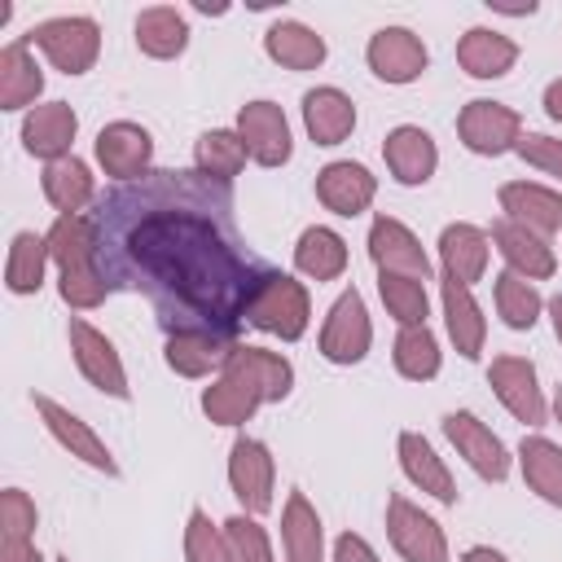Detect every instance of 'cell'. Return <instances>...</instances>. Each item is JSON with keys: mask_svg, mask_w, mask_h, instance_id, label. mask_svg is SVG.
I'll return each mask as SVG.
<instances>
[{"mask_svg": "<svg viewBox=\"0 0 562 562\" xmlns=\"http://www.w3.org/2000/svg\"><path fill=\"white\" fill-rule=\"evenodd\" d=\"M48 237V259L57 268V294L75 312H92L105 303L110 285L97 268V241H92V220L88 215H57Z\"/></svg>", "mask_w": 562, "mask_h": 562, "instance_id": "2", "label": "cell"}, {"mask_svg": "<svg viewBox=\"0 0 562 562\" xmlns=\"http://www.w3.org/2000/svg\"><path fill=\"white\" fill-rule=\"evenodd\" d=\"M553 417H558V422H562V382H558V386H553Z\"/></svg>", "mask_w": 562, "mask_h": 562, "instance_id": "51", "label": "cell"}, {"mask_svg": "<svg viewBox=\"0 0 562 562\" xmlns=\"http://www.w3.org/2000/svg\"><path fill=\"white\" fill-rule=\"evenodd\" d=\"M31 48H40L48 57L53 70L61 75H88L101 57V26L88 13H61V18H44L31 26Z\"/></svg>", "mask_w": 562, "mask_h": 562, "instance_id": "4", "label": "cell"}, {"mask_svg": "<svg viewBox=\"0 0 562 562\" xmlns=\"http://www.w3.org/2000/svg\"><path fill=\"white\" fill-rule=\"evenodd\" d=\"M439 303H443V325H448V338H452L457 356L479 360L483 342H487V321H483V307H479L474 290L461 285L457 277H443L439 281Z\"/></svg>", "mask_w": 562, "mask_h": 562, "instance_id": "23", "label": "cell"}, {"mask_svg": "<svg viewBox=\"0 0 562 562\" xmlns=\"http://www.w3.org/2000/svg\"><path fill=\"white\" fill-rule=\"evenodd\" d=\"M75 132H79V114L66 101H40L35 110L22 114V149L31 158H44V162L70 158Z\"/></svg>", "mask_w": 562, "mask_h": 562, "instance_id": "18", "label": "cell"}, {"mask_svg": "<svg viewBox=\"0 0 562 562\" xmlns=\"http://www.w3.org/2000/svg\"><path fill=\"white\" fill-rule=\"evenodd\" d=\"M369 259L378 272H395V277H417L430 281V255L422 250L417 233L391 215H378L369 224Z\"/></svg>", "mask_w": 562, "mask_h": 562, "instance_id": "16", "label": "cell"}, {"mask_svg": "<svg viewBox=\"0 0 562 562\" xmlns=\"http://www.w3.org/2000/svg\"><path fill=\"white\" fill-rule=\"evenodd\" d=\"M224 369H237L246 373L259 391H263V404H281L290 391H294V364L281 356V351H268V347H250V342H233Z\"/></svg>", "mask_w": 562, "mask_h": 562, "instance_id": "30", "label": "cell"}, {"mask_svg": "<svg viewBox=\"0 0 562 562\" xmlns=\"http://www.w3.org/2000/svg\"><path fill=\"white\" fill-rule=\"evenodd\" d=\"M496 285H492V294H496V316L509 325V329H531L536 321H540V312H544V299H540V290H536V281H527V277H518V272H496L492 277Z\"/></svg>", "mask_w": 562, "mask_h": 562, "instance_id": "40", "label": "cell"}, {"mask_svg": "<svg viewBox=\"0 0 562 562\" xmlns=\"http://www.w3.org/2000/svg\"><path fill=\"white\" fill-rule=\"evenodd\" d=\"M237 136L246 140V154L259 167H285L294 154L290 119L277 101H246L237 110Z\"/></svg>", "mask_w": 562, "mask_h": 562, "instance_id": "15", "label": "cell"}, {"mask_svg": "<svg viewBox=\"0 0 562 562\" xmlns=\"http://www.w3.org/2000/svg\"><path fill=\"white\" fill-rule=\"evenodd\" d=\"M316 198L325 211L334 215H364L378 198V176L364 167V162H351V158H338V162H325L316 171Z\"/></svg>", "mask_w": 562, "mask_h": 562, "instance_id": "17", "label": "cell"}, {"mask_svg": "<svg viewBox=\"0 0 562 562\" xmlns=\"http://www.w3.org/2000/svg\"><path fill=\"white\" fill-rule=\"evenodd\" d=\"M40 522L35 501L22 487H4L0 492V540H31Z\"/></svg>", "mask_w": 562, "mask_h": 562, "instance_id": "44", "label": "cell"}, {"mask_svg": "<svg viewBox=\"0 0 562 562\" xmlns=\"http://www.w3.org/2000/svg\"><path fill=\"white\" fill-rule=\"evenodd\" d=\"M263 53L285 70H316L329 48H325V35H316L307 22L281 18L263 31Z\"/></svg>", "mask_w": 562, "mask_h": 562, "instance_id": "33", "label": "cell"}, {"mask_svg": "<svg viewBox=\"0 0 562 562\" xmlns=\"http://www.w3.org/2000/svg\"><path fill=\"white\" fill-rule=\"evenodd\" d=\"M97 268L110 290L145 294L162 334L237 338L250 299L272 272L241 237L233 184L202 171H145L88 211Z\"/></svg>", "mask_w": 562, "mask_h": 562, "instance_id": "1", "label": "cell"}, {"mask_svg": "<svg viewBox=\"0 0 562 562\" xmlns=\"http://www.w3.org/2000/svg\"><path fill=\"white\" fill-rule=\"evenodd\" d=\"M233 342L228 338H215V334H198V329H184V334H167V347H162V360L176 378H206L215 369H224Z\"/></svg>", "mask_w": 562, "mask_h": 562, "instance_id": "34", "label": "cell"}, {"mask_svg": "<svg viewBox=\"0 0 562 562\" xmlns=\"http://www.w3.org/2000/svg\"><path fill=\"white\" fill-rule=\"evenodd\" d=\"M514 154H518L527 167H536V171L562 180V140H558V136H549V132H522V140H518Z\"/></svg>", "mask_w": 562, "mask_h": 562, "instance_id": "45", "label": "cell"}, {"mask_svg": "<svg viewBox=\"0 0 562 562\" xmlns=\"http://www.w3.org/2000/svg\"><path fill=\"white\" fill-rule=\"evenodd\" d=\"M228 487L241 501V514H268L272 509V487H277V461L263 439L237 435L228 448Z\"/></svg>", "mask_w": 562, "mask_h": 562, "instance_id": "10", "label": "cell"}, {"mask_svg": "<svg viewBox=\"0 0 562 562\" xmlns=\"http://www.w3.org/2000/svg\"><path fill=\"white\" fill-rule=\"evenodd\" d=\"M246 158L250 154H246V140L237 136V127H211L193 145V171H202L215 184H233L241 176Z\"/></svg>", "mask_w": 562, "mask_h": 562, "instance_id": "37", "label": "cell"}, {"mask_svg": "<svg viewBox=\"0 0 562 562\" xmlns=\"http://www.w3.org/2000/svg\"><path fill=\"white\" fill-rule=\"evenodd\" d=\"M0 562H44L35 540H0Z\"/></svg>", "mask_w": 562, "mask_h": 562, "instance_id": "47", "label": "cell"}, {"mask_svg": "<svg viewBox=\"0 0 562 562\" xmlns=\"http://www.w3.org/2000/svg\"><path fill=\"white\" fill-rule=\"evenodd\" d=\"M307 321H312V299H307V285L294 281L290 272L272 268L263 277V285L255 290L250 299V312H246V325L281 338V342H299L307 334Z\"/></svg>", "mask_w": 562, "mask_h": 562, "instance_id": "3", "label": "cell"}, {"mask_svg": "<svg viewBox=\"0 0 562 562\" xmlns=\"http://www.w3.org/2000/svg\"><path fill=\"white\" fill-rule=\"evenodd\" d=\"M544 114H549L553 123H562V79H553V83L544 88Z\"/></svg>", "mask_w": 562, "mask_h": 562, "instance_id": "48", "label": "cell"}, {"mask_svg": "<svg viewBox=\"0 0 562 562\" xmlns=\"http://www.w3.org/2000/svg\"><path fill=\"white\" fill-rule=\"evenodd\" d=\"M514 61H518V44L492 26H470L457 40V66L470 79H501L514 70Z\"/></svg>", "mask_w": 562, "mask_h": 562, "instance_id": "28", "label": "cell"}, {"mask_svg": "<svg viewBox=\"0 0 562 562\" xmlns=\"http://www.w3.org/2000/svg\"><path fill=\"white\" fill-rule=\"evenodd\" d=\"M443 435L457 448V457L487 483H505L509 479V452L501 443V435L492 426H483L470 408H452L443 413Z\"/></svg>", "mask_w": 562, "mask_h": 562, "instance_id": "11", "label": "cell"}, {"mask_svg": "<svg viewBox=\"0 0 562 562\" xmlns=\"http://www.w3.org/2000/svg\"><path fill=\"white\" fill-rule=\"evenodd\" d=\"M40 184H44V198L57 215H83V206L97 202V180H92L88 162L75 158V154L57 158V162H44Z\"/></svg>", "mask_w": 562, "mask_h": 562, "instance_id": "32", "label": "cell"}, {"mask_svg": "<svg viewBox=\"0 0 562 562\" xmlns=\"http://www.w3.org/2000/svg\"><path fill=\"white\" fill-rule=\"evenodd\" d=\"M184 562H228L224 531L211 522V514L202 505H193L189 522H184Z\"/></svg>", "mask_w": 562, "mask_h": 562, "instance_id": "43", "label": "cell"}, {"mask_svg": "<svg viewBox=\"0 0 562 562\" xmlns=\"http://www.w3.org/2000/svg\"><path fill=\"white\" fill-rule=\"evenodd\" d=\"M378 294L386 316H395V325H426L430 316V299H426V281L417 277H395V272H378Z\"/></svg>", "mask_w": 562, "mask_h": 562, "instance_id": "41", "label": "cell"}, {"mask_svg": "<svg viewBox=\"0 0 562 562\" xmlns=\"http://www.w3.org/2000/svg\"><path fill=\"white\" fill-rule=\"evenodd\" d=\"M281 558L285 562H325V522L299 487L281 505Z\"/></svg>", "mask_w": 562, "mask_h": 562, "instance_id": "26", "label": "cell"}, {"mask_svg": "<svg viewBox=\"0 0 562 562\" xmlns=\"http://www.w3.org/2000/svg\"><path fill=\"white\" fill-rule=\"evenodd\" d=\"M487 382L496 391V400L505 404V413L522 426H544L549 422V404L536 378V364L527 356H496L487 364Z\"/></svg>", "mask_w": 562, "mask_h": 562, "instance_id": "12", "label": "cell"}, {"mask_svg": "<svg viewBox=\"0 0 562 562\" xmlns=\"http://www.w3.org/2000/svg\"><path fill=\"white\" fill-rule=\"evenodd\" d=\"M364 61H369V70H373L382 83L404 88V83H413V79L426 75L430 53H426V44H422L417 31H408V26H382V31L369 35Z\"/></svg>", "mask_w": 562, "mask_h": 562, "instance_id": "13", "label": "cell"}, {"mask_svg": "<svg viewBox=\"0 0 562 562\" xmlns=\"http://www.w3.org/2000/svg\"><path fill=\"white\" fill-rule=\"evenodd\" d=\"M461 562H509L501 549H492V544H470L465 553H461Z\"/></svg>", "mask_w": 562, "mask_h": 562, "instance_id": "49", "label": "cell"}, {"mask_svg": "<svg viewBox=\"0 0 562 562\" xmlns=\"http://www.w3.org/2000/svg\"><path fill=\"white\" fill-rule=\"evenodd\" d=\"M224 531V544H228V562H277L272 558V544H268V531L259 527L255 514H233L220 522Z\"/></svg>", "mask_w": 562, "mask_h": 562, "instance_id": "42", "label": "cell"}, {"mask_svg": "<svg viewBox=\"0 0 562 562\" xmlns=\"http://www.w3.org/2000/svg\"><path fill=\"white\" fill-rule=\"evenodd\" d=\"M487 259H492V237L479 224H443L439 233V268L443 277H457L461 285H474L487 277Z\"/></svg>", "mask_w": 562, "mask_h": 562, "instance_id": "24", "label": "cell"}, {"mask_svg": "<svg viewBox=\"0 0 562 562\" xmlns=\"http://www.w3.org/2000/svg\"><path fill=\"white\" fill-rule=\"evenodd\" d=\"M66 338H70L75 369L83 373V382H88V386H97V391H101V395H110V400H132L127 369H123V360H119L114 342H110L97 325H88L83 316H70Z\"/></svg>", "mask_w": 562, "mask_h": 562, "instance_id": "8", "label": "cell"}, {"mask_svg": "<svg viewBox=\"0 0 562 562\" xmlns=\"http://www.w3.org/2000/svg\"><path fill=\"white\" fill-rule=\"evenodd\" d=\"M487 237L501 250V259L509 263V272H518L527 281H549L558 272V255H553L549 237H540V233H531V228H522V224H514L505 215L492 224Z\"/></svg>", "mask_w": 562, "mask_h": 562, "instance_id": "21", "label": "cell"}, {"mask_svg": "<svg viewBox=\"0 0 562 562\" xmlns=\"http://www.w3.org/2000/svg\"><path fill=\"white\" fill-rule=\"evenodd\" d=\"M259 404H263V391L237 369H220V378L202 391V413L215 426H246Z\"/></svg>", "mask_w": 562, "mask_h": 562, "instance_id": "31", "label": "cell"}, {"mask_svg": "<svg viewBox=\"0 0 562 562\" xmlns=\"http://www.w3.org/2000/svg\"><path fill=\"white\" fill-rule=\"evenodd\" d=\"M97 162L110 180L127 184V180H140L145 171H154V136L132 123V119H114L97 132Z\"/></svg>", "mask_w": 562, "mask_h": 562, "instance_id": "14", "label": "cell"}, {"mask_svg": "<svg viewBox=\"0 0 562 562\" xmlns=\"http://www.w3.org/2000/svg\"><path fill=\"white\" fill-rule=\"evenodd\" d=\"M369 347H373V325H369L364 294L356 285H347L321 325V356L329 364H360L369 356Z\"/></svg>", "mask_w": 562, "mask_h": 562, "instance_id": "9", "label": "cell"}, {"mask_svg": "<svg viewBox=\"0 0 562 562\" xmlns=\"http://www.w3.org/2000/svg\"><path fill=\"white\" fill-rule=\"evenodd\" d=\"M31 404H35V417L44 422V430L57 439L61 452H70L75 461H83L88 470H97V474H105V479H119V461H114V452L105 448V439H101L79 413H70L66 404H57V400L44 395V391H35Z\"/></svg>", "mask_w": 562, "mask_h": 562, "instance_id": "6", "label": "cell"}, {"mask_svg": "<svg viewBox=\"0 0 562 562\" xmlns=\"http://www.w3.org/2000/svg\"><path fill=\"white\" fill-rule=\"evenodd\" d=\"M294 268L312 281H338L347 272V241L329 224H312L294 241Z\"/></svg>", "mask_w": 562, "mask_h": 562, "instance_id": "36", "label": "cell"}, {"mask_svg": "<svg viewBox=\"0 0 562 562\" xmlns=\"http://www.w3.org/2000/svg\"><path fill=\"white\" fill-rule=\"evenodd\" d=\"M386 540L404 562H452L443 527L422 505H413L404 492L386 496Z\"/></svg>", "mask_w": 562, "mask_h": 562, "instance_id": "7", "label": "cell"}, {"mask_svg": "<svg viewBox=\"0 0 562 562\" xmlns=\"http://www.w3.org/2000/svg\"><path fill=\"white\" fill-rule=\"evenodd\" d=\"M382 158H386V171L400 180V184H426L439 167V145L426 127L417 123H400L386 132L382 140Z\"/></svg>", "mask_w": 562, "mask_h": 562, "instance_id": "22", "label": "cell"}, {"mask_svg": "<svg viewBox=\"0 0 562 562\" xmlns=\"http://www.w3.org/2000/svg\"><path fill=\"white\" fill-rule=\"evenodd\" d=\"M457 136L470 154L479 158H501V154H514L518 140H522V114L505 101H487V97H474L461 105L457 114Z\"/></svg>", "mask_w": 562, "mask_h": 562, "instance_id": "5", "label": "cell"}, {"mask_svg": "<svg viewBox=\"0 0 562 562\" xmlns=\"http://www.w3.org/2000/svg\"><path fill=\"white\" fill-rule=\"evenodd\" d=\"M391 360H395V373L408 378V382H430L443 364V351H439V338L430 325H404L395 334V347H391Z\"/></svg>", "mask_w": 562, "mask_h": 562, "instance_id": "39", "label": "cell"}, {"mask_svg": "<svg viewBox=\"0 0 562 562\" xmlns=\"http://www.w3.org/2000/svg\"><path fill=\"white\" fill-rule=\"evenodd\" d=\"M48 237L44 233H13L9 241V259H4V285L9 294H40L44 285V272H48Z\"/></svg>", "mask_w": 562, "mask_h": 562, "instance_id": "38", "label": "cell"}, {"mask_svg": "<svg viewBox=\"0 0 562 562\" xmlns=\"http://www.w3.org/2000/svg\"><path fill=\"white\" fill-rule=\"evenodd\" d=\"M44 92V70L31 53V40H9L0 48V110H35Z\"/></svg>", "mask_w": 562, "mask_h": 562, "instance_id": "27", "label": "cell"}, {"mask_svg": "<svg viewBox=\"0 0 562 562\" xmlns=\"http://www.w3.org/2000/svg\"><path fill=\"white\" fill-rule=\"evenodd\" d=\"M303 127L312 136V145H342L356 127V105L342 88L334 83H321L312 92H303Z\"/></svg>", "mask_w": 562, "mask_h": 562, "instance_id": "25", "label": "cell"}, {"mask_svg": "<svg viewBox=\"0 0 562 562\" xmlns=\"http://www.w3.org/2000/svg\"><path fill=\"white\" fill-rule=\"evenodd\" d=\"M544 307H549V321H553V334H558V342H562V294H553V299H549Z\"/></svg>", "mask_w": 562, "mask_h": 562, "instance_id": "50", "label": "cell"}, {"mask_svg": "<svg viewBox=\"0 0 562 562\" xmlns=\"http://www.w3.org/2000/svg\"><path fill=\"white\" fill-rule=\"evenodd\" d=\"M395 457H400V470H404V479L417 487V492H426V496H435L439 505H457V479H452V470L443 465V457L430 448V439L426 435H417V430H400V439H395Z\"/></svg>", "mask_w": 562, "mask_h": 562, "instance_id": "20", "label": "cell"}, {"mask_svg": "<svg viewBox=\"0 0 562 562\" xmlns=\"http://www.w3.org/2000/svg\"><path fill=\"white\" fill-rule=\"evenodd\" d=\"M518 470H522V483L544 505H558L562 509V448L553 439L522 435V443H518Z\"/></svg>", "mask_w": 562, "mask_h": 562, "instance_id": "35", "label": "cell"}, {"mask_svg": "<svg viewBox=\"0 0 562 562\" xmlns=\"http://www.w3.org/2000/svg\"><path fill=\"white\" fill-rule=\"evenodd\" d=\"M53 562H70V558H53Z\"/></svg>", "mask_w": 562, "mask_h": 562, "instance_id": "52", "label": "cell"}, {"mask_svg": "<svg viewBox=\"0 0 562 562\" xmlns=\"http://www.w3.org/2000/svg\"><path fill=\"white\" fill-rule=\"evenodd\" d=\"M136 48L154 61H171L189 48V18L176 9V4H149L136 13Z\"/></svg>", "mask_w": 562, "mask_h": 562, "instance_id": "29", "label": "cell"}, {"mask_svg": "<svg viewBox=\"0 0 562 562\" xmlns=\"http://www.w3.org/2000/svg\"><path fill=\"white\" fill-rule=\"evenodd\" d=\"M329 562H382L378 558V549L360 536V531H342L338 540H334V558Z\"/></svg>", "mask_w": 562, "mask_h": 562, "instance_id": "46", "label": "cell"}, {"mask_svg": "<svg viewBox=\"0 0 562 562\" xmlns=\"http://www.w3.org/2000/svg\"><path fill=\"white\" fill-rule=\"evenodd\" d=\"M496 202L505 211V220L540 233V237H553L562 233V193L549 189V184H536V180H505L496 189Z\"/></svg>", "mask_w": 562, "mask_h": 562, "instance_id": "19", "label": "cell"}]
</instances>
